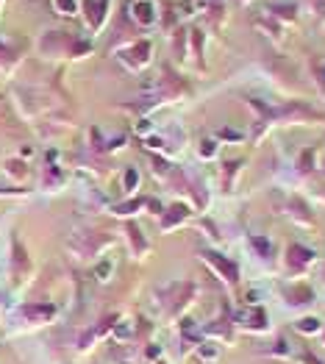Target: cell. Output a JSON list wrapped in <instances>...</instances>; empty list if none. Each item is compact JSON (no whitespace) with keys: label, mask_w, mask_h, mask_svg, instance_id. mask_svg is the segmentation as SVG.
<instances>
[{"label":"cell","mask_w":325,"mask_h":364,"mask_svg":"<svg viewBox=\"0 0 325 364\" xmlns=\"http://www.w3.org/2000/svg\"><path fill=\"white\" fill-rule=\"evenodd\" d=\"M36 50L45 59H87L92 53V42L64 28L42 31V36L36 39Z\"/></svg>","instance_id":"1"},{"label":"cell","mask_w":325,"mask_h":364,"mask_svg":"<svg viewBox=\"0 0 325 364\" xmlns=\"http://www.w3.org/2000/svg\"><path fill=\"white\" fill-rule=\"evenodd\" d=\"M117 61L125 70H131V73H142L150 61H153V42L150 39H134V42H128L117 53Z\"/></svg>","instance_id":"2"},{"label":"cell","mask_w":325,"mask_h":364,"mask_svg":"<svg viewBox=\"0 0 325 364\" xmlns=\"http://www.w3.org/2000/svg\"><path fill=\"white\" fill-rule=\"evenodd\" d=\"M231 323H234V328L239 331H245V334H270V317H267V311L262 306H245V309H239L231 314Z\"/></svg>","instance_id":"3"},{"label":"cell","mask_w":325,"mask_h":364,"mask_svg":"<svg viewBox=\"0 0 325 364\" xmlns=\"http://www.w3.org/2000/svg\"><path fill=\"white\" fill-rule=\"evenodd\" d=\"M167 301H164V309H167V317H181L189 304H195V295H198V287L192 281H176L170 289H167Z\"/></svg>","instance_id":"4"},{"label":"cell","mask_w":325,"mask_h":364,"mask_svg":"<svg viewBox=\"0 0 325 364\" xmlns=\"http://www.w3.org/2000/svg\"><path fill=\"white\" fill-rule=\"evenodd\" d=\"M203 262H206L214 273L220 275V281H223L228 289H237L239 264L234 259H228V256H223V253H217V250H206V253H203Z\"/></svg>","instance_id":"5"},{"label":"cell","mask_w":325,"mask_h":364,"mask_svg":"<svg viewBox=\"0 0 325 364\" xmlns=\"http://www.w3.org/2000/svg\"><path fill=\"white\" fill-rule=\"evenodd\" d=\"M114 240L112 237H100V234H75L73 240H70V253L75 256V259H81V262H87V259H95L106 245H112Z\"/></svg>","instance_id":"6"},{"label":"cell","mask_w":325,"mask_h":364,"mask_svg":"<svg viewBox=\"0 0 325 364\" xmlns=\"http://www.w3.org/2000/svg\"><path fill=\"white\" fill-rule=\"evenodd\" d=\"M78 9L84 14V23H87L89 33H97V31H103L106 20H109L112 0H78Z\"/></svg>","instance_id":"7"},{"label":"cell","mask_w":325,"mask_h":364,"mask_svg":"<svg viewBox=\"0 0 325 364\" xmlns=\"http://www.w3.org/2000/svg\"><path fill=\"white\" fill-rule=\"evenodd\" d=\"M281 295H284V301L289 309H309V306H314L317 301V295H314V289L309 287V284H303V281H287L284 287H281Z\"/></svg>","instance_id":"8"},{"label":"cell","mask_w":325,"mask_h":364,"mask_svg":"<svg viewBox=\"0 0 325 364\" xmlns=\"http://www.w3.org/2000/svg\"><path fill=\"white\" fill-rule=\"evenodd\" d=\"M317 262V256H314V250L311 247H303V245H289L287 247V256H284V264H287V273L297 278V275H303L311 264Z\"/></svg>","instance_id":"9"},{"label":"cell","mask_w":325,"mask_h":364,"mask_svg":"<svg viewBox=\"0 0 325 364\" xmlns=\"http://www.w3.org/2000/svg\"><path fill=\"white\" fill-rule=\"evenodd\" d=\"M128 17L139 28H153L159 23V6L156 0H128Z\"/></svg>","instance_id":"10"},{"label":"cell","mask_w":325,"mask_h":364,"mask_svg":"<svg viewBox=\"0 0 325 364\" xmlns=\"http://www.w3.org/2000/svg\"><path fill=\"white\" fill-rule=\"evenodd\" d=\"M31 273H33V262H31L28 250L23 247L17 237H11V278H14V284H26Z\"/></svg>","instance_id":"11"},{"label":"cell","mask_w":325,"mask_h":364,"mask_svg":"<svg viewBox=\"0 0 325 364\" xmlns=\"http://www.w3.org/2000/svg\"><path fill=\"white\" fill-rule=\"evenodd\" d=\"M20 320L31 323V326H45L56 317V306L53 304H23L20 306Z\"/></svg>","instance_id":"12"},{"label":"cell","mask_w":325,"mask_h":364,"mask_svg":"<svg viewBox=\"0 0 325 364\" xmlns=\"http://www.w3.org/2000/svg\"><path fill=\"white\" fill-rule=\"evenodd\" d=\"M189 206H183V203H173V206H167L164 214H161V220H159V228L161 231H176L178 225H183L186 220H189Z\"/></svg>","instance_id":"13"},{"label":"cell","mask_w":325,"mask_h":364,"mask_svg":"<svg viewBox=\"0 0 325 364\" xmlns=\"http://www.w3.org/2000/svg\"><path fill=\"white\" fill-rule=\"evenodd\" d=\"M125 240H128V245H131V256H134V259H142V256L150 250L148 240L142 237V231H139L137 223H125Z\"/></svg>","instance_id":"14"},{"label":"cell","mask_w":325,"mask_h":364,"mask_svg":"<svg viewBox=\"0 0 325 364\" xmlns=\"http://www.w3.org/2000/svg\"><path fill=\"white\" fill-rule=\"evenodd\" d=\"M220 342H214V339H203L198 348H195V359L201 364H214L220 359Z\"/></svg>","instance_id":"15"},{"label":"cell","mask_w":325,"mask_h":364,"mask_svg":"<svg viewBox=\"0 0 325 364\" xmlns=\"http://www.w3.org/2000/svg\"><path fill=\"white\" fill-rule=\"evenodd\" d=\"M323 320L320 317H311V314H306V317H300L295 323V331L300 336H320L323 334Z\"/></svg>","instance_id":"16"},{"label":"cell","mask_w":325,"mask_h":364,"mask_svg":"<svg viewBox=\"0 0 325 364\" xmlns=\"http://www.w3.org/2000/svg\"><path fill=\"white\" fill-rule=\"evenodd\" d=\"M17 64H20V53L14 48H9V45L0 42V73L9 75V73H14Z\"/></svg>","instance_id":"17"},{"label":"cell","mask_w":325,"mask_h":364,"mask_svg":"<svg viewBox=\"0 0 325 364\" xmlns=\"http://www.w3.org/2000/svg\"><path fill=\"white\" fill-rule=\"evenodd\" d=\"M139 209H148V198H131L128 203H117V206H112V214H117V217H134Z\"/></svg>","instance_id":"18"},{"label":"cell","mask_w":325,"mask_h":364,"mask_svg":"<svg viewBox=\"0 0 325 364\" xmlns=\"http://www.w3.org/2000/svg\"><path fill=\"white\" fill-rule=\"evenodd\" d=\"M61 183H64V173H61L56 164H48L45 167V176H42V189L45 192H53V189H59Z\"/></svg>","instance_id":"19"},{"label":"cell","mask_w":325,"mask_h":364,"mask_svg":"<svg viewBox=\"0 0 325 364\" xmlns=\"http://www.w3.org/2000/svg\"><path fill=\"white\" fill-rule=\"evenodd\" d=\"M250 245L256 247V253L265 259V262H272V256H275V242L272 240H267V237H250Z\"/></svg>","instance_id":"20"},{"label":"cell","mask_w":325,"mask_h":364,"mask_svg":"<svg viewBox=\"0 0 325 364\" xmlns=\"http://www.w3.org/2000/svg\"><path fill=\"white\" fill-rule=\"evenodd\" d=\"M3 173L11 176V178H17V181H23V178L28 176V167H26V161H20V159H6V161H3Z\"/></svg>","instance_id":"21"},{"label":"cell","mask_w":325,"mask_h":364,"mask_svg":"<svg viewBox=\"0 0 325 364\" xmlns=\"http://www.w3.org/2000/svg\"><path fill=\"white\" fill-rule=\"evenodd\" d=\"M112 336L117 339V342H131L134 339V323L131 320H119L114 323V328H112Z\"/></svg>","instance_id":"22"},{"label":"cell","mask_w":325,"mask_h":364,"mask_svg":"<svg viewBox=\"0 0 325 364\" xmlns=\"http://www.w3.org/2000/svg\"><path fill=\"white\" fill-rule=\"evenodd\" d=\"M53 3V11L61 17H75L78 14V0H50Z\"/></svg>","instance_id":"23"},{"label":"cell","mask_w":325,"mask_h":364,"mask_svg":"<svg viewBox=\"0 0 325 364\" xmlns=\"http://www.w3.org/2000/svg\"><path fill=\"white\" fill-rule=\"evenodd\" d=\"M122 186H125V195H134V192H137V186H139V173H137L134 167H128V170H125V176H122Z\"/></svg>","instance_id":"24"},{"label":"cell","mask_w":325,"mask_h":364,"mask_svg":"<svg viewBox=\"0 0 325 364\" xmlns=\"http://www.w3.org/2000/svg\"><path fill=\"white\" fill-rule=\"evenodd\" d=\"M112 270H114V262H112V259H106V264H97V267H95V278L103 284V281H109Z\"/></svg>","instance_id":"25"},{"label":"cell","mask_w":325,"mask_h":364,"mask_svg":"<svg viewBox=\"0 0 325 364\" xmlns=\"http://www.w3.org/2000/svg\"><path fill=\"white\" fill-rule=\"evenodd\" d=\"M198 153H201V159H214V156H217V142H214V139H203Z\"/></svg>","instance_id":"26"},{"label":"cell","mask_w":325,"mask_h":364,"mask_svg":"<svg viewBox=\"0 0 325 364\" xmlns=\"http://www.w3.org/2000/svg\"><path fill=\"white\" fill-rule=\"evenodd\" d=\"M311 161H314V151H306L297 159V170L300 173H311Z\"/></svg>","instance_id":"27"},{"label":"cell","mask_w":325,"mask_h":364,"mask_svg":"<svg viewBox=\"0 0 325 364\" xmlns=\"http://www.w3.org/2000/svg\"><path fill=\"white\" fill-rule=\"evenodd\" d=\"M142 359H145L148 364L159 362V359H161V348H159V345H150V348H145V350H142Z\"/></svg>","instance_id":"28"},{"label":"cell","mask_w":325,"mask_h":364,"mask_svg":"<svg viewBox=\"0 0 325 364\" xmlns=\"http://www.w3.org/2000/svg\"><path fill=\"white\" fill-rule=\"evenodd\" d=\"M153 364H167V359H159V362H153Z\"/></svg>","instance_id":"29"},{"label":"cell","mask_w":325,"mask_h":364,"mask_svg":"<svg viewBox=\"0 0 325 364\" xmlns=\"http://www.w3.org/2000/svg\"><path fill=\"white\" fill-rule=\"evenodd\" d=\"M320 336H323V342H325V326H323V334H320Z\"/></svg>","instance_id":"30"},{"label":"cell","mask_w":325,"mask_h":364,"mask_svg":"<svg viewBox=\"0 0 325 364\" xmlns=\"http://www.w3.org/2000/svg\"><path fill=\"white\" fill-rule=\"evenodd\" d=\"M0 6H3V0H0Z\"/></svg>","instance_id":"31"},{"label":"cell","mask_w":325,"mask_h":364,"mask_svg":"<svg viewBox=\"0 0 325 364\" xmlns=\"http://www.w3.org/2000/svg\"><path fill=\"white\" fill-rule=\"evenodd\" d=\"M245 3H247V0H245Z\"/></svg>","instance_id":"32"}]
</instances>
